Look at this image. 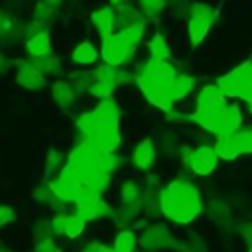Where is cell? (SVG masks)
<instances>
[{"label":"cell","instance_id":"obj_1","mask_svg":"<svg viewBox=\"0 0 252 252\" xmlns=\"http://www.w3.org/2000/svg\"><path fill=\"white\" fill-rule=\"evenodd\" d=\"M159 211L167 220L179 226L191 224L203 213V201L197 185L189 177L169 181L159 191Z\"/></svg>","mask_w":252,"mask_h":252},{"label":"cell","instance_id":"obj_2","mask_svg":"<svg viewBox=\"0 0 252 252\" xmlns=\"http://www.w3.org/2000/svg\"><path fill=\"white\" fill-rule=\"evenodd\" d=\"M177 69L169 59H154L150 57L136 73H134V83L138 85L140 93L146 96L150 104H154L159 110H169L173 108V96H171V87L177 77Z\"/></svg>","mask_w":252,"mask_h":252},{"label":"cell","instance_id":"obj_3","mask_svg":"<svg viewBox=\"0 0 252 252\" xmlns=\"http://www.w3.org/2000/svg\"><path fill=\"white\" fill-rule=\"evenodd\" d=\"M75 128L81 136L79 142H87L98 152H116L120 148L122 136H120L118 124L96 120L93 110L81 112L75 118Z\"/></svg>","mask_w":252,"mask_h":252},{"label":"cell","instance_id":"obj_4","mask_svg":"<svg viewBox=\"0 0 252 252\" xmlns=\"http://www.w3.org/2000/svg\"><path fill=\"white\" fill-rule=\"evenodd\" d=\"M217 85L224 91L226 98L252 102V59L232 67L217 79Z\"/></svg>","mask_w":252,"mask_h":252},{"label":"cell","instance_id":"obj_5","mask_svg":"<svg viewBox=\"0 0 252 252\" xmlns=\"http://www.w3.org/2000/svg\"><path fill=\"white\" fill-rule=\"evenodd\" d=\"M219 20V10L205 2H189L187 6V37L191 47H197L209 35L213 24Z\"/></svg>","mask_w":252,"mask_h":252},{"label":"cell","instance_id":"obj_6","mask_svg":"<svg viewBox=\"0 0 252 252\" xmlns=\"http://www.w3.org/2000/svg\"><path fill=\"white\" fill-rule=\"evenodd\" d=\"M73 205H75V213L87 220H100L106 217L110 219L112 215V207L102 199V195L93 191H83Z\"/></svg>","mask_w":252,"mask_h":252},{"label":"cell","instance_id":"obj_7","mask_svg":"<svg viewBox=\"0 0 252 252\" xmlns=\"http://www.w3.org/2000/svg\"><path fill=\"white\" fill-rule=\"evenodd\" d=\"M177 238L169 232V228L165 224H150L144 228L142 236H140V246L148 252H158V250H165V248H175Z\"/></svg>","mask_w":252,"mask_h":252},{"label":"cell","instance_id":"obj_8","mask_svg":"<svg viewBox=\"0 0 252 252\" xmlns=\"http://www.w3.org/2000/svg\"><path fill=\"white\" fill-rule=\"evenodd\" d=\"M226 94L224 91L215 83V85H205L197 93L195 100V110L197 112H220L226 108Z\"/></svg>","mask_w":252,"mask_h":252},{"label":"cell","instance_id":"obj_9","mask_svg":"<svg viewBox=\"0 0 252 252\" xmlns=\"http://www.w3.org/2000/svg\"><path fill=\"white\" fill-rule=\"evenodd\" d=\"M217 152H215V146L213 144H201L197 148H193V156H191V161H189V169L199 175V177H207L215 171L217 167Z\"/></svg>","mask_w":252,"mask_h":252},{"label":"cell","instance_id":"obj_10","mask_svg":"<svg viewBox=\"0 0 252 252\" xmlns=\"http://www.w3.org/2000/svg\"><path fill=\"white\" fill-rule=\"evenodd\" d=\"M16 83L28 91H39L47 87V77L39 69H35L28 59H18L16 61Z\"/></svg>","mask_w":252,"mask_h":252},{"label":"cell","instance_id":"obj_11","mask_svg":"<svg viewBox=\"0 0 252 252\" xmlns=\"http://www.w3.org/2000/svg\"><path fill=\"white\" fill-rule=\"evenodd\" d=\"M144 33H146V22H140V24H134V26H128V28H122V30H116V37L120 41V47L126 55V59H132L140 41L144 39Z\"/></svg>","mask_w":252,"mask_h":252},{"label":"cell","instance_id":"obj_12","mask_svg":"<svg viewBox=\"0 0 252 252\" xmlns=\"http://www.w3.org/2000/svg\"><path fill=\"white\" fill-rule=\"evenodd\" d=\"M102 41H100V57L106 65H114V67H122L128 59L120 47V41L116 37V32L112 33H106V35H100Z\"/></svg>","mask_w":252,"mask_h":252},{"label":"cell","instance_id":"obj_13","mask_svg":"<svg viewBox=\"0 0 252 252\" xmlns=\"http://www.w3.org/2000/svg\"><path fill=\"white\" fill-rule=\"evenodd\" d=\"M244 118H242V112L238 108V104H226V108L222 110L220 118H219V126H217V132H215V138L219 136H232L240 130Z\"/></svg>","mask_w":252,"mask_h":252},{"label":"cell","instance_id":"obj_14","mask_svg":"<svg viewBox=\"0 0 252 252\" xmlns=\"http://www.w3.org/2000/svg\"><path fill=\"white\" fill-rule=\"evenodd\" d=\"M132 165L140 171H148L154 161H156V144L152 138H144L136 144L134 152H132Z\"/></svg>","mask_w":252,"mask_h":252},{"label":"cell","instance_id":"obj_15","mask_svg":"<svg viewBox=\"0 0 252 252\" xmlns=\"http://www.w3.org/2000/svg\"><path fill=\"white\" fill-rule=\"evenodd\" d=\"M89 18H91V24L94 26V30L100 35L116 32V10H114V6H100V8L93 10Z\"/></svg>","mask_w":252,"mask_h":252},{"label":"cell","instance_id":"obj_16","mask_svg":"<svg viewBox=\"0 0 252 252\" xmlns=\"http://www.w3.org/2000/svg\"><path fill=\"white\" fill-rule=\"evenodd\" d=\"M51 100L61 108V110H69L75 106L77 102V93L75 89L71 87L69 81H63V79H57L55 83H51Z\"/></svg>","mask_w":252,"mask_h":252},{"label":"cell","instance_id":"obj_17","mask_svg":"<svg viewBox=\"0 0 252 252\" xmlns=\"http://www.w3.org/2000/svg\"><path fill=\"white\" fill-rule=\"evenodd\" d=\"M100 57V51L96 49V45L93 41H79L73 51H71V61L77 65V67H91L98 61Z\"/></svg>","mask_w":252,"mask_h":252},{"label":"cell","instance_id":"obj_18","mask_svg":"<svg viewBox=\"0 0 252 252\" xmlns=\"http://www.w3.org/2000/svg\"><path fill=\"white\" fill-rule=\"evenodd\" d=\"M26 59L35 69H39L45 77H59V75H63V61H61L59 55H53V53H47L43 57H28L26 55Z\"/></svg>","mask_w":252,"mask_h":252},{"label":"cell","instance_id":"obj_19","mask_svg":"<svg viewBox=\"0 0 252 252\" xmlns=\"http://www.w3.org/2000/svg\"><path fill=\"white\" fill-rule=\"evenodd\" d=\"M215 152H217V158L222 159V161H234L236 158H240V148H238V142L232 136H219L215 140Z\"/></svg>","mask_w":252,"mask_h":252},{"label":"cell","instance_id":"obj_20","mask_svg":"<svg viewBox=\"0 0 252 252\" xmlns=\"http://www.w3.org/2000/svg\"><path fill=\"white\" fill-rule=\"evenodd\" d=\"M114 10H116V30H122V28H128V26L144 22V16L138 10V6L120 2L118 6H114Z\"/></svg>","mask_w":252,"mask_h":252},{"label":"cell","instance_id":"obj_21","mask_svg":"<svg viewBox=\"0 0 252 252\" xmlns=\"http://www.w3.org/2000/svg\"><path fill=\"white\" fill-rule=\"evenodd\" d=\"M24 47H26V55L28 57H43V55L51 53V37H49V32L30 35L26 39V45Z\"/></svg>","mask_w":252,"mask_h":252},{"label":"cell","instance_id":"obj_22","mask_svg":"<svg viewBox=\"0 0 252 252\" xmlns=\"http://www.w3.org/2000/svg\"><path fill=\"white\" fill-rule=\"evenodd\" d=\"M197 85V77L195 75H189V73H177L175 81H173V87H171V96H173V102L185 98Z\"/></svg>","mask_w":252,"mask_h":252},{"label":"cell","instance_id":"obj_23","mask_svg":"<svg viewBox=\"0 0 252 252\" xmlns=\"http://www.w3.org/2000/svg\"><path fill=\"white\" fill-rule=\"evenodd\" d=\"M67 81L71 83V87L75 89L77 94H85V93H89V89L93 85V73H91V69L79 67V69H75V71L69 73Z\"/></svg>","mask_w":252,"mask_h":252},{"label":"cell","instance_id":"obj_24","mask_svg":"<svg viewBox=\"0 0 252 252\" xmlns=\"http://www.w3.org/2000/svg\"><path fill=\"white\" fill-rule=\"evenodd\" d=\"M144 185L138 179H126L120 185V203H142Z\"/></svg>","mask_w":252,"mask_h":252},{"label":"cell","instance_id":"obj_25","mask_svg":"<svg viewBox=\"0 0 252 252\" xmlns=\"http://www.w3.org/2000/svg\"><path fill=\"white\" fill-rule=\"evenodd\" d=\"M65 159H67V156L61 150H57V148H49L47 150V154H45V181L53 179L61 171V167L65 165L63 163Z\"/></svg>","mask_w":252,"mask_h":252},{"label":"cell","instance_id":"obj_26","mask_svg":"<svg viewBox=\"0 0 252 252\" xmlns=\"http://www.w3.org/2000/svg\"><path fill=\"white\" fill-rule=\"evenodd\" d=\"M87 228V219H83L81 215H77L75 211L67 215V220H65V228H63V236H67L69 240H75L79 238Z\"/></svg>","mask_w":252,"mask_h":252},{"label":"cell","instance_id":"obj_27","mask_svg":"<svg viewBox=\"0 0 252 252\" xmlns=\"http://www.w3.org/2000/svg\"><path fill=\"white\" fill-rule=\"evenodd\" d=\"M148 51H150V57H154V59H169V45L159 32H156L150 37Z\"/></svg>","mask_w":252,"mask_h":252},{"label":"cell","instance_id":"obj_28","mask_svg":"<svg viewBox=\"0 0 252 252\" xmlns=\"http://www.w3.org/2000/svg\"><path fill=\"white\" fill-rule=\"evenodd\" d=\"M32 199L35 203H41V205H51V209H57L55 205H61L55 199V195H53V191H51V187H49L47 181H43V183H39V185H35L32 189Z\"/></svg>","mask_w":252,"mask_h":252},{"label":"cell","instance_id":"obj_29","mask_svg":"<svg viewBox=\"0 0 252 252\" xmlns=\"http://www.w3.org/2000/svg\"><path fill=\"white\" fill-rule=\"evenodd\" d=\"M177 252H207V244L197 234H187L175 242Z\"/></svg>","mask_w":252,"mask_h":252},{"label":"cell","instance_id":"obj_30","mask_svg":"<svg viewBox=\"0 0 252 252\" xmlns=\"http://www.w3.org/2000/svg\"><path fill=\"white\" fill-rule=\"evenodd\" d=\"M114 252H134L136 250V234L130 228H122L114 238Z\"/></svg>","mask_w":252,"mask_h":252},{"label":"cell","instance_id":"obj_31","mask_svg":"<svg viewBox=\"0 0 252 252\" xmlns=\"http://www.w3.org/2000/svg\"><path fill=\"white\" fill-rule=\"evenodd\" d=\"M114 89H116V85L112 81H93V85L89 89V94L94 96L96 100H102V98H110Z\"/></svg>","mask_w":252,"mask_h":252},{"label":"cell","instance_id":"obj_32","mask_svg":"<svg viewBox=\"0 0 252 252\" xmlns=\"http://www.w3.org/2000/svg\"><path fill=\"white\" fill-rule=\"evenodd\" d=\"M136 2L144 18H156L167 6V0H136Z\"/></svg>","mask_w":252,"mask_h":252},{"label":"cell","instance_id":"obj_33","mask_svg":"<svg viewBox=\"0 0 252 252\" xmlns=\"http://www.w3.org/2000/svg\"><path fill=\"white\" fill-rule=\"evenodd\" d=\"M236 142H238V148H240V154L242 156H252V128H240L236 134H234Z\"/></svg>","mask_w":252,"mask_h":252},{"label":"cell","instance_id":"obj_34","mask_svg":"<svg viewBox=\"0 0 252 252\" xmlns=\"http://www.w3.org/2000/svg\"><path fill=\"white\" fill-rule=\"evenodd\" d=\"M43 32H49V22H45V20H39V18H33V20H30L24 28H22V33L24 35H35V33H43Z\"/></svg>","mask_w":252,"mask_h":252},{"label":"cell","instance_id":"obj_35","mask_svg":"<svg viewBox=\"0 0 252 252\" xmlns=\"http://www.w3.org/2000/svg\"><path fill=\"white\" fill-rule=\"evenodd\" d=\"M67 215L65 211H55L51 217H49V226H51V232L55 236H63V228H65V220H67Z\"/></svg>","mask_w":252,"mask_h":252},{"label":"cell","instance_id":"obj_36","mask_svg":"<svg viewBox=\"0 0 252 252\" xmlns=\"http://www.w3.org/2000/svg\"><path fill=\"white\" fill-rule=\"evenodd\" d=\"M33 252H63V248L55 242V236L33 240Z\"/></svg>","mask_w":252,"mask_h":252},{"label":"cell","instance_id":"obj_37","mask_svg":"<svg viewBox=\"0 0 252 252\" xmlns=\"http://www.w3.org/2000/svg\"><path fill=\"white\" fill-rule=\"evenodd\" d=\"M16 219H18V215H16L14 207H10L6 203H0V228L16 222Z\"/></svg>","mask_w":252,"mask_h":252},{"label":"cell","instance_id":"obj_38","mask_svg":"<svg viewBox=\"0 0 252 252\" xmlns=\"http://www.w3.org/2000/svg\"><path fill=\"white\" fill-rule=\"evenodd\" d=\"M165 120H167L169 124H173V126H179V124H183V122H189V116L183 114V112L177 110V108H169V110H165Z\"/></svg>","mask_w":252,"mask_h":252},{"label":"cell","instance_id":"obj_39","mask_svg":"<svg viewBox=\"0 0 252 252\" xmlns=\"http://www.w3.org/2000/svg\"><path fill=\"white\" fill-rule=\"evenodd\" d=\"M14 33V22L6 12H0V35H10Z\"/></svg>","mask_w":252,"mask_h":252},{"label":"cell","instance_id":"obj_40","mask_svg":"<svg viewBox=\"0 0 252 252\" xmlns=\"http://www.w3.org/2000/svg\"><path fill=\"white\" fill-rule=\"evenodd\" d=\"M81 252H114V248H110V246H106V244H100V242H91V244H87Z\"/></svg>","mask_w":252,"mask_h":252},{"label":"cell","instance_id":"obj_41","mask_svg":"<svg viewBox=\"0 0 252 252\" xmlns=\"http://www.w3.org/2000/svg\"><path fill=\"white\" fill-rule=\"evenodd\" d=\"M240 234H242V240H244V244L248 246V250H252V222L244 224L242 230H240Z\"/></svg>","mask_w":252,"mask_h":252},{"label":"cell","instance_id":"obj_42","mask_svg":"<svg viewBox=\"0 0 252 252\" xmlns=\"http://www.w3.org/2000/svg\"><path fill=\"white\" fill-rule=\"evenodd\" d=\"M191 156H193V148H181V163L185 167H189V161H191Z\"/></svg>","mask_w":252,"mask_h":252},{"label":"cell","instance_id":"obj_43","mask_svg":"<svg viewBox=\"0 0 252 252\" xmlns=\"http://www.w3.org/2000/svg\"><path fill=\"white\" fill-rule=\"evenodd\" d=\"M41 2H45L47 6H51V8H55V10H57V8L63 4V0H41Z\"/></svg>","mask_w":252,"mask_h":252},{"label":"cell","instance_id":"obj_44","mask_svg":"<svg viewBox=\"0 0 252 252\" xmlns=\"http://www.w3.org/2000/svg\"><path fill=\"white\" fill-rule=\"evenodd\" d=\"M8 67H10V63H8V61L4 59V55L0 53V73H4V71H6Z\"/></svg>","mask_w":252,"mask_h":252},{"label":"cell","instance_id":"obj_45","mask_svg":"<svg viewBox=\"0 0 252 252\" xmlns=\"http://www.w3.org/2000/svg\"><path fill=\"white\" fill-rule=\"evenodd\" d=\"M0 252H16V250L10 248V246H6V244H0Z\"/></svg>","mask_w":252,"mask_h":252},{"label":"cell","instance_id":"obj_46","mask_svg":"<svg viewBox=\"0 0 252 252\" xmlns=\"http://www.w3.org/2000/svg\"><path fill=\"white\" fill-rule=\"evenodd\" d=\"M122 0H110V6H118Z\"/></svg>","mask_w":252,"mask_h":252},{"label":"cell","instance_id":"obj_47","mask_svg":"<svg viewBox=\"0 0 252 252\" xmlns=\"http://www.w3.org/2000/svg\"><path fill=\"white\" fill-rule=\"evenodd\" d=\"M248 112L252 114V102H248Z\"/></svg>","mask_w":252,"mask_h":252},{"label":"cell","instance_id":"obj_48","mask_svg":"<svg viewBox=\"0 0 252 252\" xmlns=\"http://www.w3.org/2000/svg\"><path fill=\"white\" fill-rule=\"evenodd\" d=\"M248 252H252V250H248Z\"/></svg>","mask_w":252,"mask_h":252}]
</instances>
